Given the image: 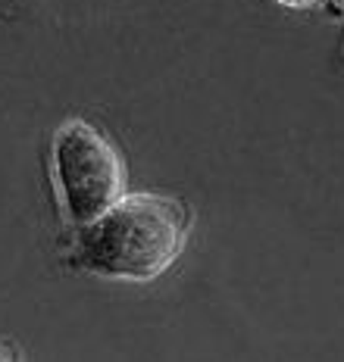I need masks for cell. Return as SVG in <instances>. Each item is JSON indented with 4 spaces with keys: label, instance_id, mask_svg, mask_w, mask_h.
<instances>
[{
    "label": "cell",
    "instance_id": "obj_1",
    "mask_svg": "<svg viewBox=\"0 0 344 362\" xmlns=\"http://www.w3.org/2000/svg\"><path fill=\"white\" fill-rule=\"evenodd\" d=\"M185 247V209L169 197L132 194L81 225L79 259L103 278L151 281Z\"/></svg>",
    "mask_w": 344,
    "mask_h": 362
},
{
    "label": "cell",
    "instance_id": "obj_2",
    "mask_svg": "<svg viewBox=\"0 0 344 362\" xmlns=\"http://www.w3.org/2000/svg\"><path fill=\"white\" fill-rule=\"evenodd\" d=\"M54 169L66 216L79 225L94 222L122 197V160L94 125L72 119L57 132Z\"/></svg>",
    "mask_w": 344,
    "mask_h": 362
},
{
    "label": "cell",
    "instance_id": "obj_3",
    "mask_svg": "<svg viewBox=\"0 0 344 362\" xmlns=\"http://www.w3.org/2000/svg\"><path fill=\"white\" fill-rule=\"evenodd\" d=\"M275 4H282V6H294V10H304V6H313V4H319V0H275Z\"/></svg>",
    "mask_w": 344,
    "mask_h": 362
},
{
    "label": "cell",
    "instance_id": "obj_4",
    "mask_svg": "<svg viewBox=\"0 0 344 362\" xmlns=\"http://www.w3.org/2000/svg\"><path fill=\"white\" fill-rule=\"evenodd\" d=\"M332 6H335L338 13H344V0H332Z\"/></svg>",
    "mask_w": 344,
    "mask_h": 362
},
{
    "label": "cell",
    "instance_id": "obj_5",
    "mask_svg": "<svg viewBox=\"0 0 344 362\" xmlns=\"http://www.w3.org/2000/svg\"><path fill=\"white\" fill-rule=\"evenodd\" d=\"M0 359H10V353H6V350H0Z\"/></svg>",
    "mask_w": 344,
    "mask_h": 362
}]
</instances>
